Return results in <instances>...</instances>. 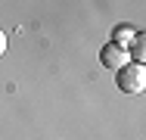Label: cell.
Wrapping results in <instances>:
<instances>
[{
	"label": "cell",
	"mask_w": 146,
	"mask_h": 140,
	"mask_svg": "<svg viewBox=\"0 0 146 140\" xmlns=\"http://www.w3.org/2000/svg\"><path fill=\"white\" fill-rule=\"evenodd\" d=\"M6 53V34H3V28H0V56Z\"/></svg>",
	"instance_id": "5"
},
{
	"label": "cell",
	"mask_w": 146,
	"mask_h": 140,
	"mask_svg": "<svg viewBox=\"0 0 146 140\" xmlns=\"http://www.w3.org/2000/svg\"><path fill=\"white\" fill-rule=\"evenodd\" d=\"M134 37H137V31H134V28L118 25L115 34H112V44H118V47H131V41H134Z\"/></svg>",
	"instance_id": "3"
},
{
	"label": "cell",
	"mask_w": 146,
	"mask_h": 140,
	"mask_svg": "<svg viewBox=\"0 0 146 140\" xmlns=\"http://www.w3.org/2000/svg\"><path fill=\"white\" fill-rule=\"evenodd\" d=\"M131 47H134V56H137V62L143 59V34H137L134 41H131Z\"/></svg>",
	"instance_id": "4"
},
{
	"label": "cell",
	"mask_w": 146,
	"mask_h": 140,
	"mask_svg": "<svg viewBox=\"0 0 146 140\" xmlns=\"http://www.w3.org/2000/svg\"><path fill=\"white\" fill-rule=\"evenodd\" d=\"M115 84H118V90H124V93H140L146 87L143 62H127V65H121L115 72Z\"/></svg>",
	"instance_id": "1"
},
{
	"label": "cell",
	"mask_w": 146,
	"mask_h": 140,
	"mask_svg": "<svg viewBox=\"0 0 146 140\" xmlns=\"http://www.w3.org/2000/svg\"><path fill=\"white\" fill-rule=\"evenodd\" d=\"M100 62L106 65V69H121V65H127L131 62V53H127V47H118V44H106L103 50H100Z\"/></svg>",
	"instance_id": "2"
}]
</instances>
